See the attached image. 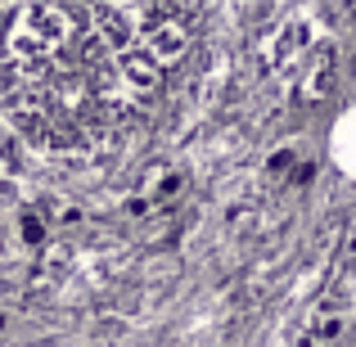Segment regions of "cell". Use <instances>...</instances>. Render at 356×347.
I'll list each match as a JSON object with an SVG mask.
<instances>
[{
    "label": "cell",
    "mask_w": 356,
    "mask_h": 347,
    "mask_svg": "<svg viewBox=\"0 0 356 347\" xmlns=\"http://www.w3.org/2000/svg\"><path fill=\"white\" fill-rule=\"evenodd\" d=\"M334 158H339L348 172H356V113H348L334 131Z\"/></svg>",
    "instance_id": "2"
},
{
    "label": "cell",
    "mask_w": 356,
    "mask_h": 347,
    "mask_svg": "<svg viewBox=\"0 0 356 347\" xmlns=\"http://www.w3.org/2000/svg\"><path fill=\"white\" fill-rule=\"evenodd\" d=\"M190 18L172 5L0 9V113L32 149L95 154L181 63Z\"/></svg>",
    "instance_id": "1"
}]
</instances>
